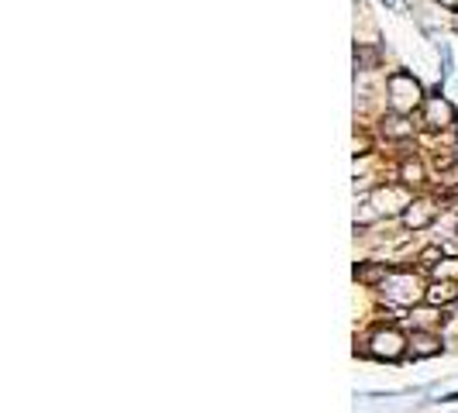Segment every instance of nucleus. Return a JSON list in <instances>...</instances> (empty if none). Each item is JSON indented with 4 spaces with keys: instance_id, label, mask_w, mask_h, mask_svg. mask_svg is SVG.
Listing matches in <instances>:
<instances>
[{
    "instance_id": "obj_1",
    "label": "nucleus",
    "mask_w": 458,
    "mask_h": 413,
    "mask_svg": "<svg viewBox=\"0 0 458 413\" xmlns=\"http://www.w3.org/2000/svg\"><path fill=\"white\" fill-rule=\"evenodd\" d=\"M386 86H389V104H393V110H400V114H407V110H413L420 100H424V93H420V83L410 76V73H393L389 80H386Z\"/></svg>"
},
{
    "instance_id": "obj_2",
    "label": "nucleus",
    "mask_w": 458,
    "mask_h": 413,
    "mask_svg": "<svg viewBox=\"0 0 458 413\" xmlns=\"http://www.w3.org/2000/svg\"><path fill=\"white\" fill-rule=\"evenodd\" d=\"M403 344H407V341H403L400 331H393V327H389V331H376V334H372V348H369V355H372V358L396 362V358L403 355Z\"/></svg>"
},
{
    "instance_id": "obj_3",
    "label": "nucleus",
    "mask_w": 458,
    "mask_h": 413,
    "mask_svg": "<svg viewBox=\"0 0 458 413\" xmlns=\"http://www.w3.org/2000/svg\"><path fill=\"white\" fill-rule=\"evenodd\" d=\"M455 117H458V114H455V107H451L444 97L424 100V124H427V128H441V131H444V128L455 124Z\"/></svg>"
},
{
    "instance_id": "obj_4",
    "label": "nucleus",
    "mask_w": 458,
    "mask_h": 413,
    "mask_svg": "<svg viewBox=\"0 0 458 413\" xmlns=\"http://www.w3.org/2000/svg\"><path fill=\"white\" fill-rule=\"evenodd\" d=\"M386 296H389L393 303H413V300L420 296V283H417V276L400 272V276L386 286Z\"/></svg>"
},
{
    "instance_id": "obj_5",
    "label": "nucleus",
    "mask_w": 458,
    "mask_h": 413,
    "mask_svg": "<svg viewBox=\"0 0 458 413\" xmlns=\"http://www.w3.org/2000/svg\"><path fill=\"white\" fill-rule=\"evenodd\" d=\"M434 217H437V206H434L431 200H420V203H410V206H407L403 224H407V228H427Z\"/></svg>"
},
{
    "instance_id": "obj_6",
    "label": "nucleus",
    "mask_w": 458,
    "mask_h": 413,
    "mask_svg": "<svg viewBox=\"0 0 458 413\" xmlns=\"http://www.w3.org/2000/svg\"><path fill=\"white\" fill-rule=\"evenodd\" d=\"M424 300H427L431 307L455 303V300H458V283H448V279H441V283H434V286H427V290H424Z\"/></svg>"
},
{
    "instance_id": "obj_7",
    "label": "nucleus",
    "mask_w": 458,
    "mask_h": 413,
    "mask_svg": "<svg viewBox=\"0 0 458 413\" xmlns=\"http://www.w3.org/2000/svg\"><path fill=\"white\" fill-rule=\"evenodd\" d=\"M437 351H441V338H437V334L417 331V334L410 338V355H413V358H431V355H437Z\"/></svg>"
},
{
    "instance_id": "obj_8",
    "label": "nucleus",
    "mask_w": 458,
    "mask_h": 413,
    "mask_svg": "<svg viewBox=\"0 0 458 413\" xmlns=\"http://www.w3.org/2000/svg\"><path fill=\"white\" fill-rule=\"evenodd\" d=\"M382 134L386 138H410L413 124H407L403 117H382Z\"/></svg>"
},
{
    "instance_id": "obj_9",
    "label": "nucleus",
    "mask_w": 458,
    "mask_h": 413,
    "mask_svg": "<svg viewBox=\"0 0 458 413\" xmlns=\"http://www.w3.org/2000/svg\"><path fill=\"white\" fill-rule=\"evenodd\" d=\"M389 276V269L386 266H355V279L358 283H365V286H376L379 279H386Z\"/></svg>"
},
{
    "instance_id": "obj_10",
    "label": "nucleus",
    "mask_w": 458,
    "mask_h": 413,
    "mask_svg": "<svg viewBox=\"0 0 458 413\" xmlns=\"http://www.w3.org/2000/svg\"><path fill=\"white\" fill-rule=\"evenodd\" d=\"M420 176H424V172H420L417 162H407V165H403V179H407V182H420Z\"/></svg>"
},
{
    "instance_id": "obj_11",
    "label": "nucleus",
    "mask_w": 458,
    "mask_h": 413,
    "mask_svg": "<svg viewBox=\"0 0 458 413\" xmlns=\"http://www.w3.org/2000/svg\"><path fill=\"white\" fill-rule=\"evenodd\" d=\"M441 8H448V11H458V0H437Z\"/></svg>"
}]
</instances>
